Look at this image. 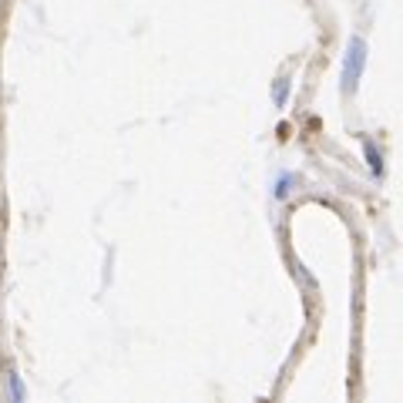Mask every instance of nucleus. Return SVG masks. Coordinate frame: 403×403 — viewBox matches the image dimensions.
<instances>
[{
	"label": "nucleus",
	"mask_w": 403,
	"mask_h": 403,
	"mask_svg": "<svg viewBox=\"0 0 403 403\" xmlns=\"http://www.w3.org/2000/svg\"><path fill=\"white\" fill-rule=\"evenodd\" d=\"M366 67V40L363 38H350L346 44V54H343V94H353L360 88V77H363Z\"/></svg>",
	"instance_id": "obj_1"
},
{
	"label": "nucleus",
	"mask_w": 403,
	"mask_h": 403,
	"mask_svg": "<svg viewBox=\"0 0 403 403\" xmlns=\"http://www.w3.org/2000/svg\"><path fill=\"white\" fill-rule=\"evenodd\" d=\"M11 397L13 400H24V380L17 377V373H11Z\"/></svg>",
	"instance_id": "obj_2"
},
{
	"label": "nucleus",
	"mask_w": 403,
	"mask_h": 403,
	"mask_svg": "<svg viewBox=\"0 0 403 403\" xmlns=\"http://www.w3.org/2000/svg\"><path fill=\"white\" fill-rule=\"evenodd\" d=\"M292 182H296L292 175H282V178H279V185H276V199H286V195H289Z\"/></svg>",
	"instance_id": "obj_3"
},
{
	"label": "nucleus",
	"mask_w": 403,
	"mask_h": 403,
	"mask_svg": "<svg viewBox=\"0 0 403 403\" xmlns=\"http://www.w3.org/2000/svg\"><path fill=\"white\" fill-rule=\"evenodd\" d=\"M286 91H289V81H286V77H279V81H276V104H286Z\"/></svg>",
	"instance_id": "obj_4"
},
{
	"label": "nucleus",
	"mask_w": 403,
	"mask_h": 403,
	"mask_svg": "<svg viewBox=\"0 0 403 403\" xmlns=\"http://www.w3.org/2000/svg\"><path fill=\"white\" fill-rule=\"evenodd\" d=\"M366 158H370V165H373V172H383V165H380V155L373 145H366Z\"/></svg>",
	"instance_id": "obj_5"
}]
</instances>
